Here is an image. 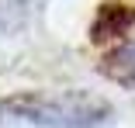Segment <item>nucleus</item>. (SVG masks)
<instances>
[{
  "mask_svg": "<svg viewBox=\"0 0 135 128\" xmlns=\"http://www.w3.org/2000/svg\"><path fill=\"white\" fill-rule=\"evenodd\" d=\"M11 114L21 121H31L42 128H100L111 118V107L83 93H66V97H21L7 104Z\"/></svg>",
  "mask_w": 135,
  "mask_h": 128,
  "instance_id": "f257e3e1",
  "label": "nucleus"
},
{
  "mask_svg": "<svg viewBox=\"0 0 135 128\" xmlns=\"http://www.w3.org/2000/svg\"><path fill=\"white\" fill-rule=\"evenodd\" d=\"M45 0H0V28H21Z\"/></svg>",
  "mask_w": 135,
  "mask_h": 128,
  "instance_id": "20e7f679",
  "label": "nucleus"
},
{
  "mask_svg": "<svg viewBox=\"0 0 135 128\" xmlns=\"http://www.w3.org/2000/svg\"><path fill=\"white\" fill-rule=\"evenodd\" d=\"M104 73L118 83L135 87V42H125L121 48H114L111 56L104 59Z\"/></svg>",
  "mask_w": 135,
  "mask_h": 128,
  "instance_id": "7ed1b4c3",
  "label": "nucleus"
},
{
  "mask_svg": "<svg viewBox=\"0 0 135 128\" xmlns=\"http://www.w3.org/2000/svg\"><path fill=\"white\" fill-rule=\"evenodd\" d=\"M132 21H135V11L132 7H121V4H104L97 11V21H94V42H107V38H114V35H125L132 28Z\"/></svg>",
  "mask_w": 135,
  "mask_h": 128,
  "instance_id": "f03ea898",
  "label": "nucleus"
}]
</instances>
